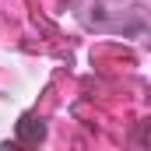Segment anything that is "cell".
Here are the masks:
<instances>
[{
	"mask_svg": "<svg viewBox=\"0 0 151 151\" xmlns=\"http://www.w3.org/2000/svg\"><path fill=\"white\" fill-rule=\"evenodd\" d=\"M18 130H21V141H25V144H35L39 137H42V127H39V123H32V119H25Z\"/></svg>",
	"mask_w": 151,
	"mask_h": 151,
	"instance_id": "1",
	"label": "cell"
}]
</instances>
